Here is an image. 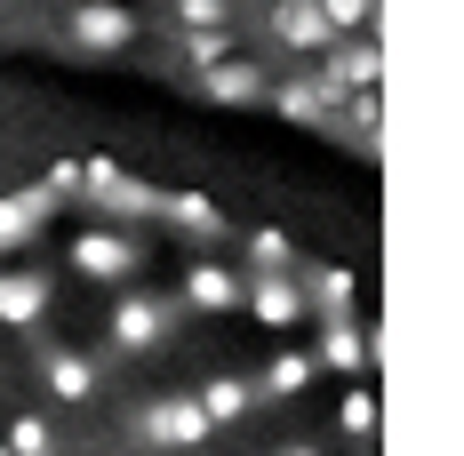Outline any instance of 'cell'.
<instances>
[{
	"label": "cell",
	"instance_id": "9a60e30c",
	"mask_svg": "<svg viewBox=\"0 0 464 456\" xmlns=\"http://www.w3.org/2000/svg\"><path fill=\"white\" fill-rule=\"evenodd\" d=\"M48 313V280L41 273H0V320L8 328H33Z\"/></svg>",
	"mask_w": 464,
	"mask_h": 456
},
{
	"label": "cell",
	"instance_id": "ffe728a7",
	"mask_svg": "<svg viewBox=\"0 0 464 456\" xmlns=\"http://www.w3.org/2000/svg\"><path fill=\"white\" fill-rule=\"evenodd\" d=\"M313 353H280L273 368H265V393H273V401H288V393H304V384H313Z\"/></svg>",
	"mask_w": 464,
	"mask_h": 456
},
{
	"label": "cell",
	"instance_id": "7c38bea8",
	"mask_svg": "<svg viewBox=\"0 0 464 456\" xmlns=\"http://www.w3.org/2000/svg\"><path fill=\"white\" fill-rule=\"evenodd\" d=\"M200 96H217V104H256V96H265V73H256L248 56H217V64L200 73Z\"/></svg>",
	"mask_w": 464,
	"mask_h": 456
},
{
	"label": "cell",
	"instance_id": "4fadbf2b",
	"mask_svg": "<svg viewBox=\"0 0 464 456\" xmlns=\"http://www.w3.org/2000/svg\"><path fill=\"white\" fill-rule=\"evenodd\" d=\"M376 73H384V64H376V41H353V33L328 41V81H336V89H376Z\"/></svg>",
	"mask_w": 464,
	"mask_h": 456
},
{
	"label": "cell",
	"instance_id": "ba28073f",
	"mask_svg": "<svg viewBox=\"0 0 464 456\" xmlns=\"http://www.w3.org/2000/svg\"><path fill=\"white\" fill-rule=\"evenodd\" d=\"M240 305L265 320V328H288V320H304V280L296 273H256L240 288Z\"/></svg>",
	"mask_w": 464,
	"mask_h": 456
},
{
	"label": "cell",
	"instance_id": "484cf974",
	"mask_svg": "<svg viewBox=\"0 0 464 456\" xmlns=\"http://www.w3.org/2000/svg\"><path fill=\"white\" fill-rule=\"evenodd\" d=\"M48 184L56 192H81V160H48Z\"/></svg>",
	"mask_w": 464,
	"mask_h": 456
},
{
	"label": "cell",
	"instance_id": "7402d4cb",
	"mask_svg": "<svg viewBox=\"0 0 464 456\" xmlns=\"http://www.w3.org/2000/svg\"><path fill=\"white\" fill-rule=\"evenodd\" d=\"M185 56H192V73H208L217 56H232V33H225V24H208V33H185Z\"/></svg>",
	"mask_w": 464,
	"mask_h": 456
},
{
	"label": "cell",
	"instance_id": "7a4b0ae2",
	"mask_svg": "<svg viewBox=\"0 0 464 456\" xmlns=\"http://www.w3.org/2000/svg\"><path fill=\"white\" fill-rule=\"evenodd\" d=\"M169 328H177V305H169V296H152V288L112 296V344H121V353H152Z\"/></svg>",
	"mask_w": 464,
	"mask_h": 456
},
{
	"label": "cell",
	"instance_id": "52a82bcc",
	"mask_svg": "<svg viewBox=\"0 0 464 456\" xmlns=\"http://www.w3.org/2000/svg\"><path fill=\"white\" fill-rule=\"evenodd\" d=\"M321 361L336 368V376H369V368H376V336H369L353 313H328V328H321Z\"/></svg>",
	"mask_w": 464,
	"mask_h": 456
},
{
	"label": "cell",
	"instance_id": "603a6c76",
	"mask_svg": "<svg viewBox=\"0 0 464 456\" xmlns=\"http://www.w3.org/2000/svg\"><path fill=\"white\" fill-rule=\"evenodd\" d=\"M48 449H56V441H48L41 416H16V424H8V456H48Z\"/></svg>",
	"mask_w": 464,
	"mask_h": 456
},
{
	"label": "cell",
	"instance_id": "cb8c5ba5",
	"mask_svg": "<svg viewBox=\"0 0 464 456\" xmlns=\"http://www.w3.org/2000/svg\"><path fill=\"white\" fill-rule=\"evenodd\" d=\"M321 16H328V33H361L376 16V0H321Z\"/></svg>",
	"mask_w": 464,
	"mask_h": 456
},
{
	"label": "cell",
	"instance_id": "d6986e66",
	"mask_svg": "<svg viewBox=\"0 0 464 456\" xmlns=\"http://www.w3.org/2000/svg\"><path fill=\"white\" fill-rule=\"evenodd\" d=\"M304 305H321V313H353V305H361V280L344 273V265H328V273L304 288Z\"/></svg>",
	"mask_w": 464,
	"mask_h": 456
},
{
	"label": "cell",
	"instance_id": "44dd1931",
	"mask_svg": "<svg viewBox=\"0 0 464 456\" xmlns=\"http://www.w3.org/2000/svg\"><path fill=\"white\" fill-rule=\"evenodd\" d=\"M248 257H256V273H288V265H296V248H288V232H248Z\"/></svg>",
	"mask_w": 464,
	"mask_h": 456
},
{
	"label": "cell",
	"instance_id": "6da1fadb",
	"mask_svg": "<svg viewBox=\"0 0 464 456\" xmlns=\"http://www.w3.org/2000/svg\"><path fill=\"white\" fill-rule=\"evenodd\" d=\"M81 192H89L112 225H144V217H152V200H160V192H152V184H137L121 160H81Z\"/></svg>",
	"mask_w": 464,
	"mask_h": 456
},
{
	"label": "cell",
	"instance_id": "d4e9b609",
	"mask_svg": "<svg viewBox=\"0 0 464 456\" xmlns=\"http://www.w3.org/2000/svg\"><path fill=\"white\" fill-rule=\"evenodd\" d=\"M177 16H185V33H208L232 16V0H177Z\"/></svg>",
	"mask_w": 464,
	"mask_h": 456
},
{
	"label": "cell",
	"instance_id": "2e32d148",
	"mask_svg": "<svg viewBox=\"0 0 464 456\" xmlns=\"http://www.w3.org/2000/svg\"><path fill=\"white\" fill-rule=\"evenodd\" d=\"M41 384L56 393V401H89L96 368H89V353H41Z\"/></svg>",
	"mask_w": 464,
	"mask_h": 456
},
{
	"label": "cell",
	"instance_id": "30bf717a",
	"mask_svg": "<svg viewBox=\"0 0 464 456\" xmlns=\"http://www.w3.org/2000/svg\"><path fill=\"white\" fill-rule=\"evenodd\" d=\"M152 217H169V225L177 232H192V240H225V209H217V200H200V192H160V200H152Z\"/></svg>",
	"mask_w": 464,
	"mask_h": 456
},
{
	"label": "cell",
	"instance_id": "5b68a950",
	"mask_svg": "<svg viewBox=\"0 0 464 456\" xmlns=\"http://www.w3.org/2000/svg\"><path fill=\"white\" fill-rule=\"evenodd\" d=\"M265 96H273V112L288 121V129H328L344 89H336L328 73H313V81H280V89H265Z\"/></svg>",
	"mask_w": 464,
	"mask_h": 456
},
{
	"label": "cell",
	"instance_id": "5bb4252c",
	"mask_svg": "<svg viewBox=\"0 0 464 456\" xmlns=\"http://www.w3.org/2000/svg\"><path fill=\"white\" fill-rule=\"evenodd\" d=\"M273 33L288 48H328V41H336L328 16H321V0H280V8H273Z\"/></svg>",
	"mask_w": 464,
	"mask_h": 456
},
{
	"label": "cell",
	"instance_id": "e0dca14e",
	"mask_svg": "<svg viewBox=\"0 0 464 456\" xmlns=\"http://www.w3.org/2000/svg\"><path fill=\"white\" fill-rule=\"evenodd\" d=\"M248 401H256V393H248L240 376H208V384H200V409H208V424H240V416H248Z\"/></svg>",
	"mask_w": 464,
	"mask_h": 456
},
{
	"label": "cell",
	"instance_id": "83f0119b",
	"mask_svg": "<svg viewBox=\"0 0 464 456\" xmlns=\"http://www.w3.org/2000/svg\"><path fill=\"white\" fill-rule=\"evenodd\" d=\"M0 456H8V449H0Z\"/></svg>",
	"mask_w": 464,
	"mask_h": 456
},
{
	"label": "cell",
	"instance_id": "9c48e42d",
	"mask_svg": "<svg viewBox=\"0 0 464 456\" xmlns=\"http://www.w3.org/2000/svg\"><path fill=\"white\" fill-rule=\"evenodd\" d=\"M56 200H64L56 184H33V192H8V200H0V257H8V248H24V240H33V232H41L48 217H56Z\"/></svg>",
	"mask_w": 464,
	"mask_h": 456
},
{
	"label": "cell",
	"instance_id": "277c9868",
	"mask_svg": "<svg viewBox=\"0 0 464 456\" xmlns=\"http://www.w3.org/2000/svg\"><path fill=\"white\" fill-rule=\"evenodd\" d=\"M217 424H208V409L200 401H152V409L137 416V441H152V449H200Z\"/></svg>",
	"mask_w": 464,
	"mask_h": 456
},
{
	"label": "cell",
	"instance_id": "4316f807",
	"mask_svg": "<svg viewBox=\"0 0 464 456\" xmlns=\"http://www.w3.org/2000/svg\"><path fill=\"white\" fill-rule=\"evenodd\" d=\"M280 456H321V449H280Z\"/></svg>",
	"mask_w": 464,
	"mask_h": 456
},
{
	"label": "cell",
	"instance_id": "ac0fdd59",
	"mask_svg": "<svg viewBox=\"0 0 464 456\" xmlns=\"http://www.w3.org/2000/svg\"><path fill=\"white\" fill-rule=\"evenodd\" d=\"M336 424H344L353 441H376V424H384V409H376L369 376H353V393H344V409H336Z\"/></svg>",
	"mask_w": 464,
	"mask_h": 456
},
{
	"label": "cell",
	"instance_id": "8992f818",
	"mask_svg": "<svg viewBox=\"0 0 464 456\" xmlns=\"http://www.w3.org/2000/svg\"><path fill=\"white\" fill-rule=\"evenodd\" d=\"M72 41L81 48H129L137 41V8H121V0H72Z\"/></svg>",
	"mask_w": 464,
	"mask_h": 456
},
{
	"label": "cell",
	"instance_id": "3957f363",
	"mask_svg": "<svg viewBox=\"0 0 464 456\" xmlns=\"http://www.w3.org/2000/svg\"><path fill=\"white\" fill-rule=\"evenodd\" d=\"M72 265H81L89 280H104V288H121V280H137L144 248L129 240V232H104V225H89L81 240H72Z\"/></svg>",
	"mask_w": 464,
	"mask_h": 456
},
{
	"label": "cell",
	"instance_id": "8fae6325",
	"mask_svg": "<svg viewBox=\"0 0 464 456\" xmlns=\"http://www.w3.org/2000/svg\"><path fill=\"white\" fill-rule=\"evenodd\" d=\"M240 288H248V280L225 273V265H192L177 305H192V313H240Z\"/></svg>",
	"mask_w": 464,
	"mask_h": 456
}]
</instances>
